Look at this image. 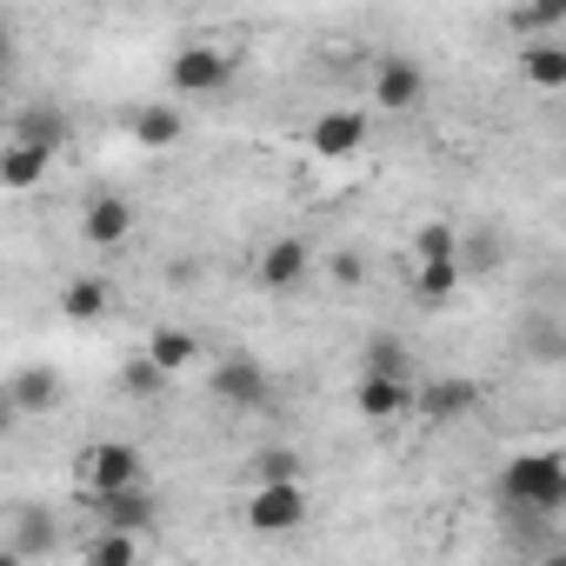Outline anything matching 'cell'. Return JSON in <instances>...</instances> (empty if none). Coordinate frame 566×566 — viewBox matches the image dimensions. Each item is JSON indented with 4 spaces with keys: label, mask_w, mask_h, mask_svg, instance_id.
Returning <instances> with one entry per match:
<instances>
[{
    "label": "cell",
    "mask_w": 566,
    "mask_h": 566,
    "mask_svg": "<svg viewBox=\"0 0 566 566\" xmlns=\"http://www.w3.org/2000/svg\"><path fill=\"white\" fill-rule=\"evenodd\" d=\"M493 493H500V506H506L520 526L539 533L546 520L566 513V460H559V453H513V460L500 467Z\"/></svg>",
    "instance_id": "1"
},
{
    "label": "cell",
    "mask_w": 566,
    "mask_h": 566,
    "mask_svg": "<svg viewBox=\"0 0 566 566\" xmlns=\"http://www.w3.org/2000/svg\"><path fill=\"white\" fill-rule=\"evenodd\" d=\"M81 493H87V506L94 500H114V493H134V486H147V460H140V447L134 440H94L87 453H81Z\"/></svg>",
    "instance_id": "2"
},
{
    "label": "cell",
    "mask_w": 566,
    "mask_h": 566,
    "mask_svg": "<svg viewBox=\"0 0 566 566\" xmlns=\"http://www.w3.org/2000/svg\"><path fill=\"white\" fill-rule=\"evenodd\" d=\"M233 67H240V54H227V48H213V41H187V48H174V61H167V87H174L180 101H213V94L233 87Z\"/></svg>",
    "instance_id": "3"
},
{
    "label": "cell",
    "mask_w": 566,
    "mask_h": 566,
    "mask_svg": "<svg viewBox=\"0 0 566 566\" xmlns=\"http://www.w3.org/2000/svg\"><path fill=\"white\" fill-rule=\"evenodd\" d=\"M207 394H213L227 413H273V374H266V360H253V354H220L213 374H207Z\"/></svg>",
    "instance_id": "4"
},
{
    "label": "cell",
    "mask_w": 566,
    "mask_h": 566,
    "mask_svg": "<svg viewBox=\"0 0 566 566\" xmlns=\"http://www.w3.org/2000/svg\"><path fill=\"white\" fill-rule=\"evenodd\" d=\"M480 407H486V394H480V380H467V374H427L420 394H413V413H420L427 427H460V420H473Z\"/></svg>",
    "instance_id": "5"
},
{
    "label": "cell",
    "mask_w": 566,
    "mask_h": 566,
    "mask_svg": "<svg viewBox=\"0 0 566 566\" xmlns=\"http://www.w3.org/2000/svg\"><path fill=\"white\" fill-rule=\"evenodd\" d=\"M307 520H314L307 486H253V493H247V526L266 533V539H287V533H301Z\"/></svg>",
    "instance_id": "6"
},
{
    "label": "cell",
    "mask_w": 566,
    "mask_h": 566,
    "mask_svg": "<svg viewBox=\"0 0 566 566\" xmlns=\"http://www.w3.org/2000/svg\"><path fill=\"white\" fill-rule=\"evenodd\" d=\"M321 260H314V240H301V233H280V240H266L260 247V260H253V280L266 294H287V287H301V280L314 273Z\"/></svg>",
    "instance_id": "7"
},
{
    "label": "cell",
    "mask_w": 566,
    "mask_h": 566,
    "mask_svg": "<svg viewBox=\"0 0 566 566\" xmlns=\"http://www.w3.org/2000/svg\"><path fill=\"white\" fill-rule=\"evenodd\" d=\"M367 140H374L367 107H321V120L307 127V147H314L321 160H354Z\"/></svg>",
    "instance_id": "8"
},
{
    "label": "cell",
    "mask_w": 566,
    "mask_h": 566,
    "mask_svg": "<svg viewBox=\"0 0 566 566\" xmlns=\"http://www.w3.org/2000/svg\"><path fill=\"white\" fill-rule=\"evenodd\" d=\"M374 107H380V114H413V107H427V67H420L413 54H387V61L374 67Z\"/></svg>",
    "instance_id": "9"
},
{
    "label": "cell",
    "mask_w": 566,
    "mask_h": 566,
    "mask_svg": "<svg viewBox=\"0 0 566 566\" xmlns=\"http://www.w3.org/2000/svg\"><path fill=\"white\" fill-rule=\"evenodd\" d=\"M61 400H67V380H61L54 367H14V374H8V413L41 420V413H54Z\"/></svg>",
    "instance_id": "10"
},
{
    "label": "cell",
    "mask_w": 566,
    "mask_h": 566,
    "mask_svg": "<svg viewBox=\"0 0 566 566\" xmlns=\"http://www.w3.org/2000/svg\"><path fill=\"white\" fill-rule=\"evenodd\" d=\"M94 513H101V526L107 533H154L160 520H167V506H160V493L154 486H134V493H114V500H94Z\"/></svg>",
    "instance_id": "11"
},
{
    "label": "cell",
    "mask_w": 566,
    "mask_h": 566,
    "mask_svg": "<svg viewBox=\"0 0 566 566\" xmlns=\"http://www.w3.org/2000/svg\"><path fill=\"white\" fill-rule=\"evenodd\" d=\"M14 140H28V147H48L54 160L74 147V120H67V107H48V101H34V107H21L14 114Z\"/></svg>",
    "instance_id": "12"
},
{
    "label": "cell",
    "mask_w": 566,
    "mask_h": 566,
    "mask_svg": "<svg viewBox=\"0 0 566 566\" xmlns=\"http://www.w3.org/2000/svg\"><path fill=\"white\" fill-rule=\"evenodd\" d=\"M81 233H87V247H120L134 233V200L127 193H94L81 207Z\"/></svg>",
    "instance_id": "13"
},
{
    "label": "cell",
    "mask_w": 566,
    "mask_h": 566,
    "mask_svg": "<svg viewBox=\"0 0 566 566\" xmlns=\"http://www.w3.org/2000/svg\"><path fill=\"white\" fill-rule=\"evenodd\" d=\"M114 314V287H107V273H74L67 287H61V321L74 327H94Z\"/></svg>",
    "instance_id": "14"
},
{
    "label": "cell",
    "mask_w": 566,
    "mask_h": 566,
    "mask_svg": "<svg viewBox=\"0 0 566 566\" xmlns=\"http://www.w3.org/2000/svg\"><path fill=\"white\" fill-rule=\"evenodd\" d=\"M360 374H374V380H407V387H420V360H413V347H407L400 334H367V347H360Z\"/></svg>",
    "instance_id": "15"
},
{
    "label": "cell",
    "mask_w": 566,
    "mask_h": 566,
    "mask_svg": "<svg viewBox=\"0 0 566 566\" xmlns=\"http://www.w3.org/2000/svg\"><path fill=\"white\" fill-rule=\"evenodd\" d=\"M413 394H420V387H407V380H374V374H360V380H354V407H360L374 427H387V420L413 413Z\"/></svg>",
    "instance_id": "16"
},
{
    "label": "cell",
    "mask_w": 566,
    "mask_h": 566,
    "mask_svg": "<svg viewBox=\"0 0 566 566\" xmlns=\"http://www.w3.org/2000/svg\"><path fill=\"white\" fill-rule=\"evenodd\" d=\"M48 174H54V154L8 134V147H0V187H8V193H28V187H41Z\"/></svg>",
    "instance_id": "17"
},
{
    "label": "cell",
    "mask_w": 566,
    "mask_h": 566,
    "mask_svg": "<svg viewBox=\"0 0 566 566\" xmlns=\"http://www.w3.org/2000/svg\"><path fill=\"white\" fill-rule=\"evenodd\" d=\"M247 480L253 486H301L307 480V460H301V447H260L253 460H247Z\"/></svg>",
    "instance_id": "18"
},
{
    "label": "cell",
    "mask_w": 566,
    "mask_h": 566,
    "mask_svg": "<svg viewBox=\"0 0 566 566\" xmlns=\"http://www.w3.org/2000/svg\"><path fill=\"white\" fill-rule=\"evenodd\" d=\"M520 81L559 94V87H566V41H526V48H520Z\"/></svg>",
    "instance_id": "19"
},
{
    "label": "cell",
    "mask_w": 566,
    "mask_h": 566,
    "mask_svg": "<svg viewBox=\"0 0 566 566\" xmlns=\"http://www.w3.org/2000/svg\"><path fill=\"white\" fill-rule=\"evenodd\" d=\"M180 134H187V120H180V107H134V140L147 147V154H167V147H180Z\"/></svg>",
    "instance_id": "20"
},
{
    "label": "cell",
    "mask_w": 566,
    "mask_h": 566,
    "mask_svg": "<svg viewBox=\"0 0 566 566\" xmlns=\"http://www.w3.org/2000/svg\"><path fill=\"white\" fill-rule=\"evenodd\" d=\"M140 354H147V360H154V367H160V374H187V367H193V360H200V340H193V334H187V327H154V334H147V347H140Z\"/></svg>",
    "instance_id": "21"
},
{
    "label": "cell",
    "mask_w": 566,
    "mask_h": 566,
    "mask_svg": "<svg viewBox=\"0 0 566 566\" xmlns=\"http://www.w3.org/2000/svg\"><path fill=\"white\" fill-rule=\"evenodd\" d=\"M500 260H506V240H500L493 227L460 233V273H467V280H493V273H500Z\"/></svg>",
    "instance_id": "22"
},
{
    "label": "cell",
    "mask_w": 566,
    "mask_h": 566,
    "mask_svg": "<svg viewBox=\"0 0 566 566\" xmlns=\"http://www.w3.org/2000/svg\"><path fill=\"white\" fill-rule=\"evenodd\" d=\"M8 546H21L28 559L48 553V546H54V513H48V506H14V513H8Z\"/></svg>",
    "instance_id": "23"
},
{
    "label": "cell",
    "mask_w": 566,
    "mask_h": 566,
    "mask_svg": "<svg viewBox=\"0 0 566 566\" xmlns=\"http://www.w3.org/2000/svg\"><path fill=\"white\" fill-rule=\"evenodd\" d=\"M520 354H533L539 367H559V360H566V327L546 321V314H533V321L520 327Z\"/></svg>",
    "instance_id": "24"
},
{
    "label": "cell",
    "mask_w": 566,
    "mask_h": 566,
    "mask_svg": "<svg viewBox=\"0 0 566 566\" xmlns=\"http://www.w3.org/2000/svg\"><path fill=\"white\" fill-rule=\"evenodd\" d=\"M81 566H140V539H134V533H107V526H94Z\"/></svg>",
    "instance_id": "25"
},
{
    "label": "cell",
    "mask_w": 566,
    "mask_h": 566,
    "mask_svg": "<svg viewBox=\"0 0 566 566\" xmlns=\"http://www.w3.org/2000/svg\"><path fill=\"white\" fill-rule=\"evenodd\" d=\"M506 28L520 41H553V28H566V0H546V8H513Z\"/></svg>",
    "instance_id": "26"
},
{
    "label": "cell",
    "mask_w": 566,
    "mask_h": 566,
    "mask_svg": "<svg viewBox=\"0 0 566 566\" xmlns=\"http://www.w3.org/2000/svg\"><path fill=\"white\" fill-rule=\"evenodd\" d=\"M120 387H127V394H134V400H160V394H167V387H174V374H160V367H154V360H147V354H134V360H127V367H120Z\"/></svg>",
    "instance_id": "27"
},
{
    "label": "cell",
    "mask_w": 566,
    "mask_h": 566,
    "mask_svg": "<svg viewBox=\"0 0 566 566\" xmlns=\"http://www.w3.org/2000/svg\"><path fill=\"white\" fill-rule=\"evenodd\" d=\"M334 280H340V287H354V280H360V253H334Z\"/></svg>",
    "instance_id": "28"
},
{
    "label": "cell",
    "mask_w": 566,
    "mask_h": 566,
    "mask_svg": "<svg viewBox=\"0 0 566 566\" xmlns=\"http://www.w3.org/2000/svg\"><path fill=\"white\" fill-rule=\"evenodd\" d=\"M0 566H28V553H21V546H8V539H0Z\"/></svg>",
    "instance_id": "29"
},
{
    "label": "cell",
    "mask_w": 566,
    "mask_h": 566,
    "mask_svg": "<svg viewBox=\"0 0 566 566\" xmlns=\"http://www.w3.org/2000/svg\"><path fill=\"white\" fill-rule=\"evenodd\" d=\"M533 566H566V546H553V553H539Z\"/></svg>",
    "instance_id": "30"
}]
</instances>
